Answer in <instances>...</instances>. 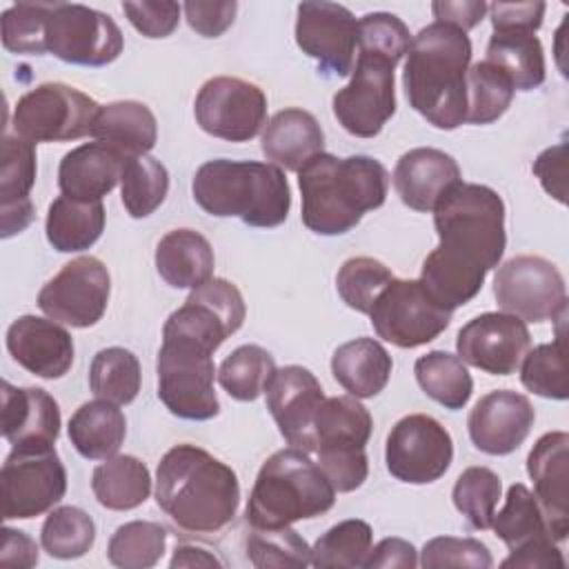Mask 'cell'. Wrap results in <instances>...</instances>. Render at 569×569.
I'll list each match as a JSON object with an SVG mask.
<instances>
[{
    "label": "cell",
    "mask_w": 569,
    "mask_h": 569,
    "mask_svg": "<svg viewBox=\"0 0 569 569\" xmlns=\"http://www.w3.org/2000/svg\"><path fill=\"white\" fill-rule=\"evenodd\" d=\"M438 247L425 258L420 282L453 311L473 300L505 247V202L487 184L458 182L433 207Z\"/></svg>",
    "instance_id": "obj_1"
},
{
    "label": "cell",
    "mask_w": 569,
    "mask_h": 569,
    "mask_svg": "<svg viewBox=\"0 0 569 569\" xmlns=\"http://www.w3.org/2000/svg\"><path fill=\"white\" fill-rule=\"evenodd\" d=\"M156 502L180 529L216 533L238 511L240 482L236 471L207 449L182 442L158 462Z\"/></svg>",
    "instance_id": "obj_2"
},
{
    "label": "cell",
    "mask_w": 569,
    "mask_h": 569,
    "mask_svg": "<svg viewBox=\"0 0 569 569\" xmlns=\"http://www.w3.org/2000/svg\"><path fill=\"white\" fill-rule=\"evenodd\" d=\"M298 187L305 227L318 236H342L385 204L389 173L371 156L336 158L322 151L298 169Z\"/></svg>",
    "instance_id": "obj_3"
},
{
    "label": "cell",
    "mask_w": 569,
    "mask_h": 569,
    "mask_svg": "<svg viewBox=\"0 0 569 569\" xmlns=\"http://www.w3.org/2000/svg\"><path fill=\"white\" fill-rule=\"evenodd\" d=\"M469 36L447 22L422 27L407 51L402 87L409 104L429 124L453 131L467 120Z\"/></svg>",
    "instance_id": "obj_4"
},
{
    "label": "cell",
    "mask_w": 569,
    "mask_h": 569,
    "mask_svg": "<svg viewBox=\"0 0 569 569\" xmlns=\"http://www.w3.org/2000/svg\"><path fill=\"white\" fill-rule=\"evenodd\" d=\"M191 193L209 216L240 218L260 229L282 224L291 209L289 182L273 162L209 160L198 167Z\"/></svg>",
    "instance_id": "obj_5"
},
{
    "label": "cell",
    "mask_w": 569,
    "mask_h": 569,
    "mask_svg": "<svg viewBox=\"0 0 569 569\" xmlns=\"http://www.w3.org/2000/svg\"><path fill=\"white\" fill-rule=\"evenodd\" d=\"M336 489L307 451L287 447L271 453L253 482L247 522L253 529H280L327 513Z\"/></svg>",
    "instance_id": "obj_6"
},
{
    "label": "cell",
    "mask_w": 569,
    "mask_h": 569,
    "mask_svg": "<svg viewBox=\"0 0 569 569\" xmlns=\"http://www.w3.org/2000/svg\"><path fill=\"white\" fill-rule=\"evenodd\" d=\"M371 429L369 409L353 396L325 398L320 405L313 422V451L336 491H353L367 480L369 460L365 447Z\"/></svg>",
    "instance_id": "obj_7"
},
{
    "label": "cell",
    "mask_w": 569,
    "mask_h": 569,
    "mask_svg": "<svg viewBox=\"0 0 569 569\" xmlns=\"http://www.w3.org/2000/svg\"><path fill=\"white\" fill-rule=\"evenodd\" d=\"M158 398L182 420H211L220 413L213 389V351L184 340L162 338L156 362Z\"/></svg>",
    "instance_id": "obj_8"
},
{
    "label": "cell",
    "mask_w": 569,
    "mask_h": 569,
    "mask_svg": "<svg viewBox=\"0 0 569 569\" xmlns=\"http://www.w3.org/2000/svg\"><path fill=\"white\" fill-rule=\"evenodd\" d=\"M100 104L64 82H44L18 98L11 116L16 136L31 144L91 136Z\"/></svg>",
    "instance_id": "obj_9"
},
{
    "label": "cell",
    "mask_w": 569,
    "mask_h": 569,
    "mask_svg": "<svg viewBox=\"0 0 569 569\" xmlns=\"http://www.w3.org/2000/svg\"><path fill=\"white\" fill-rule=\"evenodd\" d=\"M396 60L378 51L358 49L349 84L338 89L331 100L333 116L347 133L373 138L396 113Z\"/></svg>",
    "instance_id": "obj_10"
},
{
    "label": "cell",
    "mask_w": 569,
    "mask_h": 569,
    "mask_svg": "<svg viewBox=\"0 0 569 569\" xmlns=\"http://www.w3.org/2000/svg\"><path fill=\"white\" fill-rule=\"evenodd\" d=\"M124 47L120 27L109 13L76 2H53L44 22V49L69 64L104 67Z\"/></svg>",
    "instance_id": "obj_11"
},
{
    "label": "cell",
    "mask_w": 569,
    "mask_h": 569,
    "mask_svg": "<svg viewBox=\"0 0 569 569\" xmlns=\"http://www.w3.org/2000/svg\"><path fill=\"white\" fill-rule=\"evenodd\" d=\"M451 313L431 298L420 278H393L376 298L369 318L378 338L400 349H413L436 340L449 327Z\"/></svg>",
    "instance_id": "obj_12"
},
{
    "label": "cell",
    "mask_w": 569,
    "mask_h": 569,
    "mask_svg": "<svg viewBox=\"0 0 569 569\" xmlns=\"http://www.w3.org/2000/svg\"><path fill=\"white\" fill-rule=\"evenodd\" d=\"M493 296L505 313L525 322L556 320L567 313V287L558 267L540 256H516L498 267Z\"/></svg>",
    "instance_id": "obj_13"
},
{
    "label": "cell",
    "mask_w": 569,
    "mask_h": 569,
    "mask_svg": "<svg viewBox=\"0 0 569 569\" xmlns=\"http://www.w3.org/2000/svg\"><path fill=\"white\" fill-rule=\"evenodd\" d=\"M198 127L220 140L247 142L267 127L264 91L242 78H209L193 102Z\"/></svg>",
    "instance_id": "obj_14"
},
{
    "label": "cell",
    "mask_w": 569,
    "mask_h": 569,
    "mask_svg": "<svg viewBox=\"0 0 569 569\" xmlns=\"http://www.w3.org/2000/svg\"><path fill=\"white\" fill-rule=\"evenodd\" d=\"M2 518L29 520L42 516L67 493V469L56 449H11L2 469Z\"/></svg>",
    "instance_id": "obj_15"
},
{
    "label": "cell",
    "mask_w": 569,
    "mask_h": 569,
    "mask_svg": "<svg viewBox=\"0 0 569 569\" xmlns=\"http://www.w3.org/2000/svg\"><path fill=\"white\" fill-rule=\"evenodd\" d=\"M244 316L247 307L240 289L224 278H211L191 289L184 305L167 318L162 338H184L216 351L242 327Z\"/></svg>",
    "instance_id": "obj_16"
},
{
    "label": "cell",
    "mask_w": 569,
    "mask_h": 569,
    "mask_svg": "<svg viewBox=\"0 0 569 569\" xmlns=\"http://www.w3.org/2000/svg\"><path fill=\"white\" fill-rule=\"evenodd\" d=\"M453 460L451 433L427 413L400 418L385 447L389 473L407 485H429L440 480Z\"/></svg>",
    "instance_id": "obj_17"
},
{
    "label": "cell",
    "mask_w": 569,
    "mask_h": 569,
    "mask_svg": "<svg viewBox=\"0 0 569 569\" xmlns=\"http://www.w3.org/2000/svg\"><path fill=\"white\" fill-rule=\"evenodd\" d=\"M111 276L102 260L80 256L67 262L38 293V307L56 322L87 329L107 311Z\"/></svg>",
    "instance_id": "obj_18"
},
{
    "label": "cell",
    "mask_w": 569,
    "mask_h": 569,
    "mask_svg": "<svg viewBox=\"0 0 569 569\" xmlns=\"http://www.w3.org/2000/svg\"><path fill=\"white\" fill-rule=\"evenodd\" d=\"M491 529L509 549V556L500 562V567H565L562 551L558 549V542L551 538L540 505L522 482H516L507 489L505 507L498 513H493Z\"/></svg>",
    "instance_id": "obj_19"
},
{
    "label": "cell",
    "mask_w": 569,
    "mask_h": 569,
    "mask_svg": "<svg viewBox=\"0 0 569 569\" xmlns=\"http://www.w3.org/2000/svg\"><path fill=\"white\" fill-rule=\"evenodd\" d=\"M296 44L318 62L325 76H351L358 47V20L336 2H300Z\"/></svg>",
    "instance_id": "obj_20"
},
{
    "label": "cell",
    "mask_w": 569,
    "mask_h": 569,
    "mask_svg": "<svg viewBox=\"0 0 569 569\" xmlns=\"http://www.w3.org/2000/svg\"><path fill=\"white\" fill-rule=\"evenodd\" d=\"M529 347L531 333L525 320L500 311L471 318L456 336L458 358L491 376L516 373Z\"/></svg>",
    "instance_id": "obj_21"
},
{
    "label": "cell",
    "mask_w": 569,
    "mask_h": 569,
    "mask_svg": "<svg viewBox=\"0 0 569 569\" xmlns=\"http://www.w3.org/2000/svg\"><path fill=\"white\" fill-rule=\"evenodd\" d=\"M267 409L273 416L282 438L307 453H313V422L320 405L325 402L318 378L300 367L287 365L276 369L264 387Z\"/></svg>",
    "instance_id": "obj_22"
},
{
    "label": "cell",
    "mask_w": 569,
    "mask_h": 569,
    "mask_svg": "<svg viewBox=\"0 0 569 569\" xmlns=\"http://www.w3.org/2000/svg\"><path fill=\"white\" fill-rule=\"evenodd\" d=\"M533 420L536 411L527 396L509 389H496L473 405L467 418V429L478 451L507 456L527 440Z\"/></svg>",
    "instance_id": "obj_23"
},
{
    "label": "cell",
    "mask_w": 569,
    "mask_h": 569,
    "mask_svg": "<svg viewBox=\"0 0 569 569\" xmlns=\"http://www.w3.org/2000/svg\"><path fill=\"white\" fill-rule=\"evenodd\" d=\"M527 473L551 538L558 545L565 542L569 533V436L565 431L540 436L527 456Z\"/></svg>",
    "instance_id": "obj_24"
},
{
    "label": "cell",
    "mask_w": 569,
    "mask_h": 569,
    "mask_svg": "<svg viewBox=\"0 0 569 569\" xmlns=\"http://www.w3.org/2000/svg\"><path fill=\"white\" fill-rule=\"evenodd\" d=\"M7 349L11 358L29 373L58 380L73 365V338L56 320L20 316L7 329Z\"/></svg>",
    "instance_id": "obj_25"
},
{
    "label": "cell",
    "mask_w": 569,
    "mask_h": 569,
    "mask_svg": "<svg viewBox=\"0 0 569 569\" xmlns=\"http://www.w3.org/2000/svg\"><path fill=\"white\" fill-rule=\"evenodd\" d=\"M60 422V407L44 389L2 382V436L13 449H53Z\"/></svg>",
    "instance_id": "obj_26"
},
{
    "label": "cell",
    "mask_w": 569,
    "mask_h": 569,
    "mask_svg": "<svg viewBox=\"0 0 569 569\" xmlns=\"http://www.w3.org/2000/svg\"><path fill=\"white\" fill-rule=\"evenodd\" d=\"M462 182L458 162L433 147H418L402 153L393 169V189L402 204L413 211H433L438 200Z\"/></svg>",
    "instance_id": "obj_27"
},
{
    "label": "cell",
    "mask_w": 569,
    "mask_h": 569,
    "mask_svg": "<svg viewBox=\"0 0 569 569\" xmlns=\"http://www.w3.org/2000/svg\"><path fill=\"white\" fill-rule=\"evenodd\" d=\"M36 182V147L20 136H2L0 149V236L11 238L33 220L29 198Z\"/></svg>",
    "instance_id": "obj_28"
},
{
    "label": "cell",
    "mask_w": 569,
    "mask_h": 569,
    "mask_svg": "<svg viewBox=\"0 0 569 569\" xmlns=\"http://www.w3.org/2000/svg\"><path fill=\"white\" fill-rule=\"evenodd\" d=\"M127 156L107 142H84L67 151L58 167V187L62 196L82 202H98L120 180Z\"/></svg>",
    "instance_id": "obj_29"
},
{
    "label": "cell",
    "mask_w": 569,
    "mask_h": 569,
    "mask_svg": "<svg viewBox=\"0 0 569 569\" xmlns=\"http://www.w3.org/2000/svg\"><path fill=\"white\" fill-rule=\"evenodd\" d=\"M262 153L287 171H298L307 160L322 153L325 131L316 116L289 107L278 111L262 131Z\"/></svg>",
    "instance_id": "obj_30"
},
{
    "label": "cell",
    "mask_w": 569,
    "mask_h": 569,
    "mask_svg": "<svg viewBox=\"0 0 569 569\" xmlns=\"http://www.w3.org/2000/svg\"><path fill=\"white\" fill-rule=\"evenodd\" d=\"M216 264L209 240L193 229H173L156 247V269L173 289H196L211 280Z\"/></svg>",
    "instance_id": "obj_31"
},
{
    "label": "cell",
    "mask_w": 569,
    "mask_h": 569,
    "mask_svg": "<svg viewBox=\"0 0 569 569\" xmlns=\"http://www.w3.org/2000/svg\"><path fill=\"white\" fill-rule=\"evenodd\" d=\"M393 360L373 338H356L340 345L331 356V373L353 398L378 396L391 376Z\"/></svg>",
    "instance_id": "obj_32"
},
{
    "label": "cell",
    "mask_w": 569,
    "mask_h": 569,
    "mask_svg": "<svg viewBox=\"0 0 569 569\" xmlns=\"http://www.w3.org/2000/svg\"><path fill=\"white\" fill-rule=\"evenodd\" d=\"M91 136L111 144L127 158L147 156L156 147L158 122L144 102L118 100L100 107Z\"/></svg>",
    "instance_id": "obj_33"
},
{
    "label": "cell",
    "mask_w": 569,
    "mask_h": 569,
    "mask_svg": "<svg viewBox=\"0 0 569 569\" xmlns=\"http://www.w3.org/2000/svg\"><path fill=\"white\" fill-rule=\"evenodd\" d=\"M69 440L87 460H107L118 453L127 436V420L118 405L93 400L80 405L69 418Z\"/></svg>",
    "instance_id": "obj_34"
},
{
    "label": "cell",
    "mask_w": 569,
    "mask_h": 569,
    "mask_svg": "<svg viewBox=\"0 0 569 569\" xmlns=\"http://www.w3.org/2000/svg\"><path fill=\"white\" fill-rule=\"evenodd\" d=\"M104 204L58 196L47 211L44 231L49 244L60 253L84 251L102 236Z\"/></svg>",
    "instance_id": "obj_35"
},
{
    "label": "cell",
    "mask_w": 569,
    "mask_h": 569,
    "mask_svg": "<svg viewBox=\"0 0 569 569\" xmlns=\"http://www.w3.org/2000/svg\"><path fill=\"white\" fill-rule=\"evenodd\" d=\"M485 60L498 67L518 91L540 87L547 76L542 42L531 31H493Z\"/></svg>",
    "instance_id": "obj_36"
},
{
    "label": "cell",
    "mask_w": 569,
    "mask_h": 569,
    "mask_svg": "<svg viewBox=\"0 0 569 569\" xmlns=\"http://www.w3.org/2000/svg\"><path fill=\"white\" fill-rule=\"evenodd\" d=\"M91 491L111 511L140 507L151 493V473L136 456H111L93 469Z\"/></svg>",
    "instance_id": "obj_37"
},
{
    "label": "cell",
    "mask_w": 569,
    "mask_h": 569,
    "mask_svg": "<svg viewBox=\"0 0 569 569\" xmlns=\"http://www.w3.org/2000/svg\"><path fill=\"white\" fill-rule=\"evenodd\" d=\"M413 373L420 389L445 409H462L473 393L471 373L465 362L449 351L436 349L420 356L413 365Z\"/></svg>",
    "instance_id": "obj_38"
},
{
    "label": "cell",
    "mask_w": 569,
    "mask_h": 569,
    "mask_svg": "<svg viewBox=\"0 0 569 569\" xmlns=\"http://www.w3.org/2000/svg\"><path fill=\"white\" fill-rule=\"evenodd\" d=\"M142 382L138 358L124 347L100 349L89 367V387L96 398L113 405H129L136 400Z\"/></svg>",
    "instance_id": "obj_39"
},
{
    "label": "cell",
    "mask_w": 569,
    "mask_h": 569,
    "mask_svg": "<svg viewBox=\"0 0 569 569\" xmlns=\"http://www.w3.org/2000/svg\"><path fill=\"white\" fill-rule=\"evenodd\" d=\"M169 191V171L167 167L151 156L127 158L120 198L127 213L136 220L151 216L167 198Z\"/></svg>",
    "instance_id": "obj_40"
},
{
    "label": "cell",
    "mask_w": 569,
    "mask_h": 569,
    "mask_svg": "<svg viewBox=\"0 0 569 569\" xmlns=\"http://www.w3.org/2000/svg\"><path fill=\"white\" fill-rule=\"evenodd\" d=\"M276 371L273 356L258 345L233 349L218 369L220 387L240 402H253L264 393L269 378Z\"/></svg>",
    "instance_id": "obj_41"
},
{
    "label": "cell",
    "mask_w": 569,
    "mask_h": 569,
    "mask_svg": "<svg viewBox=\"0 0 569 569\" xmlns=\"http://www.w3.org/2000/svg\"><path fill=\"white\" fill-rule=\"evenodd\" d=\"M520 382L536 396L549 400L569 398V367H567V345L565 333L558 329L556 340L538 345L525 353L520 362Z\"/></svg>",
    "instance_id": "obj_42"
},
{
    "label": "cell",
    "mask_w": 569,
    "mask_h": 569,
    "mask_svg": "<svg viewBox=\"0 0 569 569\" xmlns=\"http://www.w3.org/2000/svg\"><path fill=\"white\" fill-rule=\"evenodd\" d=\"M167 549V529L151 520L120 525L107 545V558L120 569H149L158 565Z\"/></svg>",
    "instance_id": "obj_43"
},
{
    "label": "cell",
    "mask_w": 569,
    "mask_h": 569,
    "mask_svg": "<svg viewBox=\"0 0 569 569\" xmlns=\"http://www.w3.org/2000/svg\"><path fill=\"white\" fill-rule=\"evenodd\" d=\"M511 80L491 62L480 60L467 71V120L471 124H491L509 109L513 100Z\"/></svg>",
    "instance_id": "obj_44"
},
{
    "label": "cell",
    "mask_w": 569,
    "mask_h": 569,
    "mask_svg": "<svg viewBox=\"0 0 569 569\" xmlns=\"http://www.w3.org/2000/svg\"><path fill=\"white\" fill-rule=\"evenodd\" d=\"M96 540V525L87 511L80 507H58L53 509L40 529L42 549L58 560L82 558Z\"/></svg>",
    "instance_id": "obj_45"
},
{
    "label": "cell",
    "mask_w": 569,
    "mask_h": 569,
    "mask_svg": "<svg viewBox=\"0 0 569 569\" xmlns=\"http://www.w3.org/2000/svg\"><path fill=\"white\" fill-rule=\"evenodd\" d=\"M373 531L369 522L360 518L342 520L329 527L311 547V565L318 569L327 567H362L371 549Z\"/></svg>",
    "instance_id": "obj_46"
},
{
    "label": "cell",
    "mask_w": 569,
    "mask_h": 569,
    "mask_svg": "<svg viewBox=\"0 0 569 569\" xmlns=\"http://www.w3.org/2000/svg\"><path fill=\"white\" fill-rule=\"evenodd\" d=\"M502 493V482L489 467H467L451 491L453 507L467 518L471 529H491L496 505Z\"/></svg>",
    "instance_id": "obj_47"
},
{
    "label": "cell",
    "mask_w": 569,
    "mask_h": 569,
    "mask_svg": "<svg viewBox=\"0 0 569 569\" xmlns=\"http://www.w3.org/2000/svg\"><path fill=\"white\" fill-rule=\"evenodd\" d=\"M391 269L369 256H356L342 262L336 276V289L349 309L369 313L380 291L393 280Z\"/></svg>",
    "instance_id": "obj_48"
},
{
    "label": "cell",
    "mask_w": 569,
    "mask_h": 569,
    "mask_svg": "<svg viewBox=\"0 0 569 569\" xmlns=\"http://www.w3.org/2000/svg\"><path fill=\"white\" fill-rule=\"evenodd\" d=\"M247 558L253 567H307L311 565V547L291 527L253 529L244 540Z\"/></svg>",
    "instance_id": "obj_49"
},
{
    "label": "cell",
    "mask_w": 569,
    "mask_h": 569,
    "mask_svg": "<svg viewBox=\"0 0 569 569\" xmlns=\"http://www.w3.org/2000/svg\"><path fill=\"white\" fill-rule=\"evenodd\" d=\"M53 2H18L2 11V47L11 53L44 56V22Z\"/></svg>",
    "instance_id": "obj_50"
},
{
    "label": "cell",
    "mask_w": 569,
    "mask_h": 569,
    "mask_svg": "<svg viewBox=\"0 0 569 569\" xmlns=\"http://www.w3.org/2000/svg\"><path fill=\"white\" fill-rule=\"evenodd\" d=\"M420 565L425 569H442V567L489 569L493 565V558L487 545L476 538L438 536L425 542L420 551Z\"/></svg>",
    "instance_id": "obj_51"
},
{
    "label": "cell",
    "mask_w": 569,
    "mask_h": 569,
    "mask_svg": "<svg viewBox=\"0 0 569 569\" xmlns=\"http://www.w3.org/2000/svg\"><path fill=\"white\" fill-rule=\"evenodd\" d=\"M411 33L407 24L387 11H373L358 20V49L378 51L396 62L407 56Z\"/></svg>",
    "instance_id": "obj_52"
},
{
    "label": "cell",
    "mask_w": 569,
    "mask_h": 569,
    "mask_svg": "<svg viewBox=\"0 0 569 569\" xmlns=\"http://www.w3.org/2000/svg\"><path fill=\"white\" fill-rule=\"evenodd\" d=\"M127 20L144 38H167L176 31L180 22L182 7L169 0H142V2H122Z\"/></svg>",
    "instance_id": "obj_53"
},
{
    "label": "cell",
    "mask_w": 569,
    "mask_h": 569,
    "mask_svg": "<svg viewBox=\"0 0 569 569\" xmlns=\"http://www.w3.org/2000/svg\"><path fill=\"white\" fill-rule=\"evenodd\" d=\"M187 24L202 38L222 36L236 20V0H189L182 4Z\"/></svg>",
    "instance_id": "obj_54"
},
{
    "label": "cell",
    "mask_w": 569,
    "mask_h": 569,
    "mask_svg": "<svg viewBox=\"0 0 569 569\" xmlns=\"http://www.w3.org/2000/svg\"><path fill=\"white\" fill-rule=\"evenodd\" d=\"M545 2H493L487 7L493 31H531L536 33L542 24Z\"/></svg>",
    "instance_id": "obj_55"
},
{
    "label": "cell",
    "mask_w": 569,
    "mask_h": 569,
    "mask_svg": "<svg viewBox=\"0 0 569 569\" xmlns=\"http://www.w3.org/2000/svg\"><path fill=\"white\" fill-rule=\"evenodd\" d=\"M533 173L538 176L542 189L556 198L560 204L567 202V142H558L545 149L536 162Z\"/></svg>",
    "instance_id": "obj_56"
},
{
    "label": "cell",
    "mask_w": 569,
    "mask_h": 569,
    "mask_svg": "<svg viewBox=\"0 0 569 569\" xmlns=\"http://www.w3.org/2000/svg\"><path fill=\"white\" fill-rule=\"evenodd\" d=\"M418 565V551L402 538H385L369 549L362 567L365 569H413Z\"/></svg>",
    "instance_id": "obj_57"
},
{
    "label": "cell",
    "mask_w": 569,
    "mask_h": 569,
    "mask_svg": "<svg viewBox=\"0 0 569 569\" xmlns=\"http://www.w3.org/2000/svg\"><path fill=\"white\" fill-rule=\"evenodd\" d=\"M0 538V567L29 569L38 565V545L20 529L2 527Z\"/></svg>",
    "instance_id": "obj_58"
},
{
    "label": "cell",
    "mask_w": 569,
    "mask_h": 569,
    "mask_svg": "<svg viewBox=\"0 0 569 569\" xmlns=\"http://www.w3.org/2000/svg\"><path fill=\"white\" fill-rule=\"evenodd\" d=\"M487 2L482 0H462V2H449V0H436L431 2V11L436 16V22H447L465 33L473 29L487 13Z\"/></svg>",
    "instance_id": "obj_59"
},
{
    "label": "cell",
    "mask_w": 569,
    "mask_h": 569,
    "mask_svg": "<svg viewBox=\"0 0 569 569\" xmlns=\"http://www.w3.org/2000/svg\"><path fill=\"white\" fill-rule=\"evenodd\" d=\"M169 567H222V560L216 558L211 551L202 549V547H193V545H180L176 547Z\"/></svg>",
    "instance_id": "obj_60"
}]
</instances>
